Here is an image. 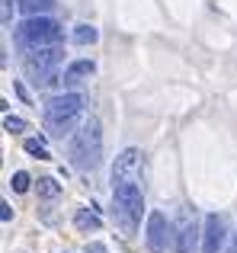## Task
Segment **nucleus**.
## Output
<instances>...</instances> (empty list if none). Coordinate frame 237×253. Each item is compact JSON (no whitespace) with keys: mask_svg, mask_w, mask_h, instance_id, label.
<instances>
[{"mask_svg":"<svg viewBox=\"0 0 237 253\" xmlns=\"http://www.w3.org/2000/svg\"><path fill=\"white\" fill-rule=\"evenodd\" d=\"M141 211H144L141 183L138 179H113V215L125 237L135 234L138 221H141Z\"/></svg>","mask_w":237,"mask_h":253,"instance_id":"f257e3e1","label":"nucleus"},{"mask_svg":"<svg viewBox=\"0 0 237 253\" xmlns=\"http://www.w3.org/2000/svg\"><path fill=\"white\" fill-rule=\"evenodd\" d=\"M100 161H103V131L96 119H87L80 131H74V138H71V164L77 170H96Z\"/></svg>","mask_w":237,"mask_h":253,"instance_id":"f03ea898","label":"nucleus"},{"mask_svg":"<svg viewBox=\"0 0 237 253\" xmlns=\"http://www.w3.org/2000/svg\"><path fill=\"white\" fill-rule=\"evenodd\" d=\"M64 51L61 45H45V48H26L23 51V68L36 86H55L58 84V64Z\"/></svg>","mask_w":237,"mask_h":253,"instance_id":"7ed1b4c3","label":"nucleus"},{"mask_svg":"<svg viewBox=\"0 0 237 253\" xmlns=\"http://www.w3.org/2000/svg\"><path fill=\"white\" fill-rule=\"evenodd\" d=\"M13 39H16L19 48H45V45H61L64 32L61 26L55 23V19L48 16H26L23 23H19V29L13 32Z\"/></svg>","mask_w":237,"mask_h":253,"instance_id":"20e7f679","label":"nucleus"},{"mask_svg":"<svg viewBox=\"0 0 237 253\" xmlns=\"http://www.w3.org/2000/svg\"><path fill=\"white\" fill-rule=\"evenodd\" d=\"M87 106V96L83 93H61V96H51L45 103V122H68V119H77Z\"/></svg>","mask_w":237,"mask_h":253,"instance_id":"39448f33","label":"nucleus"},{"mask_svg":"<svg viewBox=\"0 0 237 253\" xmlns=\"http://www.w3.org/2000/svg\"><path fill=\"white\" fill-rule=\"evenodd\" d=\"M173 224L167 221L163 211H151L148 215V250L151 253H170L173 250Z\"/></svg>","mask_w":237,"mask_h":253,"instance_id":"423d86ee","label":"nucleus"},{"mask_svg":"<svg viewBox=\"0 0 237 253\" xmlns=\"http://www.w3.org/2000/svg\"><path fill=\"white\" fill-rule=\"evenodd\" d=\"M196 241H199L196 209H180V221H176V253H196Z\"/></svg>","mask_w":237,"mask_h":253,"instance_id":"0eeeda50","label":"nucleus"},{"mask_svg":"<svg viewBox=\"0 0 237 253\" xmlns=\"http://www.w3.org/2000/svg\"><path fill=\"white\" fill-rule=\"evenodd\" d=\"M141 151L128 148L116 157V167H113V179H138L141 183V173H144V161H141Z\"/></svg>","mask_w":237,"mask_h":253,"instance_id":"6e6552de","label":"nucleus"},{"mask_svg":"<svg viewBox=\"0 0 237 253\" xmlns=\"http://www.w3.org/2000/svg\"><path fill=\"white\" fill-rule=\"evenodd\" d=\"M225 218L221 215H208L205 228H202V253H221L225 247Z\"/></svg>","mask_w":237,"mask_h":253,"instance_id":"1a4fd4ad","label":"nucleus"},{"mask_svg":"<svg viewBox=\"0 0 237 253\" xmlns=\"http://www.w3.org/2000/svg\"><path fill=\"white\" fill-rule=\"evenodd\" d=\"M93 71H96V64L90 61V58H80V61H71L68 68H64V84L71 86V84H77V81H80V77H90Z\"/></svg>","mask_w":237,"mask_h":253,"instance_id":"9d476101","label":"nucleus"},{"mask_svg":"<svg viewBox=\"0 0 237 253\" xmlns=\"http://www.w3.org/2000/svg\"><path fill=\"white\" fill-rule=\"evenodd\" d=\"M19 13H26V16H42V13L55 10V0H19Z\"/></svg>","mask_w":237,"mask_h":253,"instance_id":"9b49d317","label":"nucleus"},{"mask_svg":"<svg viewBox=\"0 0 237 253\" xmlns=\"http://www.w3.org/2000/svg\"><path fill=\"white\" fill-rule=\"evenodd\" d=\"M74 224H77L80 231H100V228H103V218L96 215V211H87V209H80V211L74 215Z\"/></svg>","mask_w":237,"mask_h":253,"instance_id":"f8f14e48","label":"nucleus"},{"mask_svg":"<svg viewBox=\"0 0 237 253\" xmlns=\"http://www.w3.org/2000/svg\"><path fill=\"white\" fill-rule=\"evenodd\" d=\"M36 189H39L42 199H58V196H61V183H58L55 176H39Z\"/></svg>","mask_w":237,"mask_h":253,"instance_id":"ddd939ff","label":"nucleus"},{"mask_svg":"<svg viewBox=\"0 0 237 253\" xmlns=\"http://www.w3.org/2000/svg\"><path fill=\"white\" fill-rule=\"evenodd\" d=\"M77 122H80V116H77V119H68V122H45V128H48L51 138H64V135H71V131L77 128Z\"/></svg>","mask_w":237,"mask_h":253,"instance_id":"4468645a","label":"nucleus"},{"mask_svg":"<svg viewBox=\"0 0 237 253\" xmlns=\"http://www.w3.org/2000/svg\"><path fill=\"white\" fill-rule=\"evenodd\" d=\"M23 151H26L29 157H39V161H51L48 148H45V144L39 141V138H26V141H23Z\"/></svg>","mask_w":237,"mask_h":253,"instance_id":"2eb2a0df","label":"nucleus"},{"mask_svg":"<svg viewBox=\"0 0 237 253\" xmlns=\"http://www.w3.org/2000/svg\"><path fill=\"white\" fill-rule=\"evenodd\" d=\"M71 39H74V42H77V45H93V42H96V39H100V32H96V29H93V26H87V23H80V26H77V29H74V36H71Z\"/></svg>","mask_w":237,"mask_h":253,"instance_id":"dca6fc26","label":"nucleus"},{"mask_svg":"<svg viewBox=\"0 0 237 253\" xmlns=\"http://www.w3.org/2000/svg\"><path fill=\"white\" fill-rule=\"evenodd\" d=\"M29 183H32V179H29V173H23V170H16V173L10 176L13 192H26V189H29Z\"/></svg>","mask_w":237,"mask_h":253,"instance_id":"f3484780","label":"nucleus"},{"mask_svg":"<svg viewBox=\"0 0 237 253\" xmlns=\"http://www.w3.org/2000/svg\"><path fill=\"white\" fill-rule=\"evenodd\" d=\"M3 128L16 135V131H26L29 125H26V119H19V116H10V112H6V116H3Z\"/></svg>","mask_w":237,"mask_h":253,"instance_id":"a211bd4d","label":"nucleus"},{"mask_svg":"<svg viewBox=\"0 0 237 253\" xmlns=\"http://www.w3.org/2000/svg\"><path fill=\"white\" fill-rule=\"evenodd\" d=\"M0 218H3V221H10V218H13V209H10V202H0Z\"/></svg>","mask_w":237,"mask_h":253,"instance_id":"6ab92c4d","label":"nucleus"},{"mask_svg":"<svg viewBox=\"0 0 237 253\" xmlns=\"http://www.w3.org/2000/svg\"><path fill=\"white\" fill-rule=\"evenodd\" d=\"M10 10H13V0H3V26H10Z\"/></svg>","mask_w":237,"mask_h":253,"instance_id":"aec40b11","label":"nucleus"},{"mask_svg":"<svg viewBox=\"0 0 237 253\" xmlns=\"http://www.w3.org/2000/svg\"><path fill=\"white\" fill-rule=\"evenodd\" d=\"M16 93H19V99H26V103H32V96L26 93V86H23V84H16Z\"/></svg>","mask_w":237,"mask_h":253,"instance_id":"412c9836","label":"nucleus"},{"mask_svg":"<svg viewBox=\"0 0 237 253\" xmlns=\"http://www.w3.org/2000/svg\"><path fill=\"white\" fill-rule=\"evenodd\" d=\"M87 253H106V247L103 244H87Z\"/></svg>","mask_w":237,"mask_h":253,"instance_id":"4be33fe9","label":"nucleus"}]
</instances>
